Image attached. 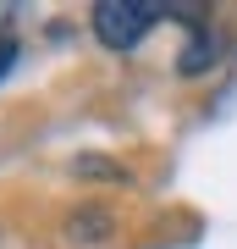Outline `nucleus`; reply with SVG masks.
<instances>
[{
  "label": "nucleus",
  "instance_id": "4",
  "mask_svg": "<svg viewBox=\"0 0 237 249\" xmlns=\"http://www.w3.org/2000/svg\"><path fill=\"white\" fill-rule=\"evenodd\" d=\"M72 172H78V178H116V183H127V166H111V160H99V155L72 160Z\"/></svg>",
  "mask_w": 237,
  "mask_h": 249
},
{
  "label": "nucleus",
  "instance_id": "1",
  "mask_svg": "<svg viewBox=\"0 0 237 249\" xmlns=\"http://www.w3.org/2000/svg\"><path fill=\"white\" fill-rule=\"evenodd\" d=\"M160 0H99L94 6V39L105 50H132L160 22Z\"/></svg>",
  "mask_w": 237,
  "mask_h": 249
},
{
  "label": "nucleus",
  "instance_id": "3",
  "mask_svg": "<svg viewBox=\"0 0 237 249\" xmlns=\"http://www.w3.org/2000/svg\"><path fill=\"white\" fill-rule=\"evenodd\" d=\"M204 67H215V39L204 34V28H193V39H188V55L176 61V72H188V78H193V72H204Z\"/></svg>",
  "mask_w": 237,
  "mask_h": 249
},
{
  "label": "nucleus",
  "instance_id": "2",
  "mask_svg": "<svg viewBox=\"0 0 237 249\" xmlns=\"http://www.w3.org/2000/svg\"><path fill=\"white\" fill-rule=\"evenodd\" d=\"M66 232H72L78 244H99V238L111 232V211H105V205H88V211H72V216H66Z\"/></svg>",
  "mask_w": 237,
  "mask_h": 249
},
{
  "label": "nucleus",
  "instance_id": "5",
  "mask_svg": "<svg viewBox=\"0 0 237 249\" xmlns=\"http://www.w3.org/2000/svg\"><path fill=\"white\" fill-rule=\"evenodd\" d=\"M17 67V39H0V78Z\"/></svg>",
  "mask_w": 237,
  "mask_h": 249
}]
</instances>
